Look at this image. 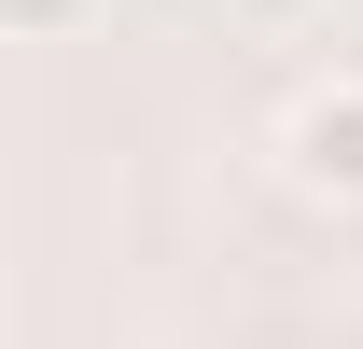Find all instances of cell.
I'll list each match as a JSON object with an SVG mask.
<instances>
[{"label": "cell", "instance_id": "6da1fadb", "mask_svg": "<svg viewBox=\"0 0 363 349\" xmlns=\"http://www.w3.org/2000/svg\"><path fill=\"white\" fill-rule=\"evenodd\" d=\"M279 182L308 210H363V70H321L279 112Z\"/></svg>", "mask_w": 363, "mask_h": 349}, {"label": "cell", "instance_id": "7a4b0ae2", "mask_svg": "<svg viewBox=\"0 0 363 349\" xmlns=\"http://www.w3.org/2000/svg\"><path fill=\"white\" fill-rule=\"evenodd\" d=\"M98 0H0V43H70Z\"/></svg>", "mask_w": 363, "mask_h": 349}, {"label": "cell", "instance_id": "3957f363", "mask_svg": "<svg viewBox=\"0 0 363 349\" xmlns=\"http://www.w3.org/2000/svg\"><path fill=\"white\" fill-rule=\"evenodd\" d=\"M224 14H238V28H308L321 0H224Z\"/></svg>", "mask_w": 363, "mask_h": 349}]
</instances>
